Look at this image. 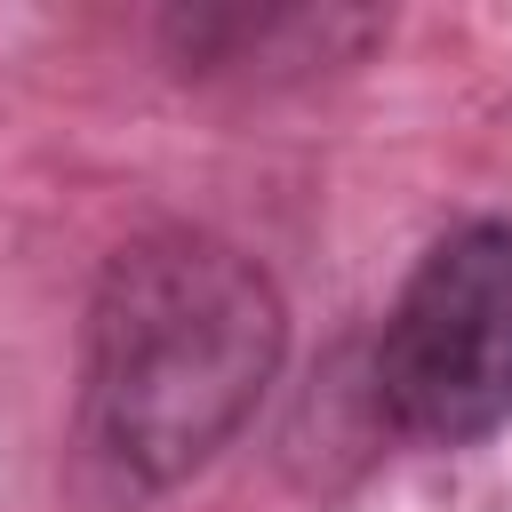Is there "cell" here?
Masks as SVG:
<instances>
[{"mask_svg": "<svg viewBox=\"0 0 512 512\" xmlns=\"http://www.w3.org/2000/svg\"><path fill=\"white\" fill-rule=\"evenodd\" d=\"M288 360V304L272 272L200 232L160 224L104 256L80 320L72 448L120 504L208 472L264 408Z\"/></svg>", "mask_w": 512, "mask_h": 512, "instance_id": "6da1fadb", "label": "cell"}, {"mask_svg": "<svg viewBox=\"0 0 512 512\" xmlns=\"http://www.w3.org/2000/svg\"><path fill=\"white\" fill-rule=\"evenodd\" d=\"M368 392L416 448H480L512 424V216H464L408 264Z\"/></svg>", "mask_w": 512, "mask_h": 512, "instance_id": "7a4b0ae2", "label": "cell"}, {"mask_svg": "<svg viewBox=\"0 0 512 512\" xmlns=\"http://www.w3.org/2000/svg\"><path fill=\"white\" fill-rule=\"evenodd\" d=\"M168 56L192 80H304L384 40L368 8H176L160 16Z\"/></svg>", "mask_w": 512, "mask_h": 512, "instance_id": "3957f363", "label": "cell"}]
</instances>
